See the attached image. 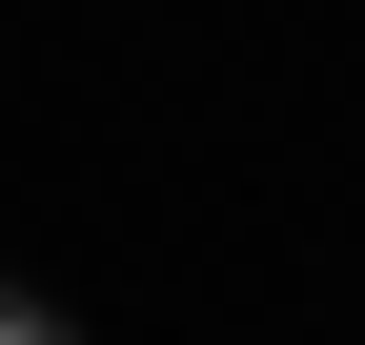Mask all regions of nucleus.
Here are the masks:
<instances>
[{
	"label": "nucleus",
	"mask_w": 365,
	"mask_h": 345,
	"mask_svg": "<svg viewBox=\"0 0 365 345\" xmlns=\"http://www.w3.org/2000/svg\"><path fill=\"white\" fill-rule=\"evenodd\" d=\"M0 345H81V325H61V305H41V284H0Z\"/></svg>",
	"instance_id": "nucleus-1"
}]
</instances>
